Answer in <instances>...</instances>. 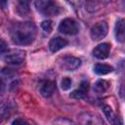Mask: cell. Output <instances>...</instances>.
Listing matches in <instances>:
<instances>
[{
  "mask_svg": "<svg viewBox=\"0 0 125 125\" xmlns=\"http://www.w3.org/2000/svg\"><path fill=\"white\" fill-rule=\"evenodd\" d=\"M59 30L67 35H74L79 32V24L73 19H64L59 25Z\"/></svg>",
  "mask_w": 125,
  "mask_h": 125,
  "instance_id": "3",
  "label": "cell"
},
{
  "mask_svg": "<svg viewBox=\"0 0 125 125\" xmlns=\"http://www.w3.org/2000/svg\"><path fill=\"white\" fill-rule=\"evenodd\" d=\"M94 71L99 75H104L113 71V67L105 63H97L94 66Z\"/></svg>",
  "mask_w": 125,
  "mask_h": 125,
  "instance_id": "13",
  "label": "cell"
},
{
  "mask_svg": "<svg viewBox=\"0 0 125 125\" xmlns=\"http://www.w3.org/2000/svg\"><path fill=\"white\" fill-rule=\"evenodd\" d=\"M88 90H89V83L87 81H82L79 85V88L76 89L75 91H73L70 94V96L75 99H81L87 94Z\"/></svg>",
  "mask_w": 125,
  "mask_h": 125,
  "instance_id": "12",
  "label": "cell"
},
{
  "mask_svg": "<svg viewBox=\"0 0 125 125\" xmlns=\"http://www.w3.org/2000/svg\"><path fill=\"white\" fill-rule=\"evenodd\" d=\"M68 44V41L62 37H54L49 42V49L52 52H58Z\"/></svg>",
  "mask_w": 125,
  "mask_h": 125,
  "instance_id": "9",
  "label": "cell"
},
{
  "mask_svg": "<svg viewBox=\"0 0 125 125\" xmlns=\"http://www.w3.org/2000/svg\"><path fill=\"white\" fill-rule=\"evenodd\" d=\"M17 11L19 14L21 15H25L26 13L29 12V6H28V2L25 1H20L18 3V8Z\"/></svg>",
  "mask_w": 125,
  "mask_h": 125,
  "instance_id": "15",
  "label": "cell"
},
{
  "mask_svg": "<svg viewBox=\"0 0 125 125\" xmlns=\"http://www.w3.org/2000/svg\"><path fill=\"white\" fill-rule=\"evenodd\" d=\"M41 27H42V29H43L45 32L50 33L51 30H52V21H49V20L42 21V23H41Z\"/></svg>",
  "mask_w": 125,
  "mask_h": 125,
  "instance_id": "17",
  "label": "cell"
},
{
  "mask_svg": "<svg viewBox=\"0 0 125 125\" xmlns=\"http://www.w3.org/2000/svg\"><path fill=\"white\" fill-rule=\"evenodd\" d=\"M108 88H109V82H107L106 80H104V79L98 80L94 85V91L98 94L104 93Z\"/></svg>",
  "mask_w": 125,
  "mask_h": 125,
  "instance_id": "14",
  "label": "cell"
},
{
  "mask_svg": "<svg viewBox=\"0 0 125 125\" xmlns=\"http://www.w3.org/2000/svg\"><path fill=\"white\" fill-rule=\"evenodd\" d=\"M71 84H72V81L69 77H63L62 79V82H61V87L62 90L66 91L71 87Z\"/></svg>",
  "mask_w": 125,
  "mask_h": 125,
  "instance_id": "16",
  "label": "cell"
},
{
  "mask_svg": "<svg viewBox=\"0 0 125 125\" xmlns=\"http://www.w3.org/2000/svg\"><path fill=\"white\" fill-rule=\"evenodd\" d=\"M36 9L39 13H41L44 16L52 17L57 16L60 13V7L53 1L49 0H38L34 2Z\"/></svg>",
  "mask_w": 125,
  "mask_h": 125,
  "instance_id": "2",
  "label": "cell"
},
{
  "mask_svg": "<svg viewBox=\"0 0 125 125\" xmlns=\"http://www.w3.org/2000/svg\"><path fill=\"white\" fill-rule=\"evenodd\" d=\"M25 58V53L22 50L15 49V50H10L7 52V54L4 56V61L7 63L10 64H20L24 61Z\"/></svg>",
  "mask_w": 125,
  "mask_h": 125,
  "instance_id": "5",
  "label": "cell"
},
{
  "mask_svg": "<svg viewBox=\"0 0 125 125\" xmlns=\"http://www.w3.org/2000/svg\"><path fill=\"white\" fill-rule=\"evenodd\" d=\"M36 37V26L31 21L17 22L11 28L12 41L17 45H29Z\"/></svg>",
  "mask_w": 125,
  "mask_h": 125,
  "instance_id": "1",
  "label": "cell"
},
{
  "mask_svg": "<svg viewBox=\"0 0 125 125\" xmlns=\"http://www.w3.org/2000/svg\"><path fill=\"white\" fill-rule=\"evenodd\" d=\"M114 32L118 42H125V19H120L116 21Z\"/></svg>",
  "mask_w": 125,
  "mask_h": 125,
  "instance_id": "10",
  "label": "cell"
},
{
  "mask_svg": "<svg viewBox=\"0 0 125 125\" xmlns=\"http://www.w3.org/2000/svg\"><path fill=\"white\" fill-rule=\"evenodd\" d=\"M107 30H108V26L105 21L97 22L91 28V31H90L91 38L95 41L101 40L107 34Z\"/></svg>",
  "mask_w": 125,
  "mask_h": 125,
  "instance_id": "6",
  "label": "cell"
},
{
  "mask_svg": "<svg viewBox=\"0 0 125 125\" xmlns=\"http://www.w3.org/2000/svg\"><path fill=\"white\" fill-rule=\"evenodd\" d=\"M54 125H75V124L66 118H59L54 122Z\"/></svg>",
  "mask_w": 125,
  "mask_h": 125,
  "instance_id": "18",
  "label": "cell"
},
{
  "mask_svg": "<svg viewBox=\"0 0 125 125\" xmlns=\"http://www.w3.org/2000/svg\"><path fill=\"white\" fill-rule=\"evenodd\" d=\"M103 111H104V115L106 116V119L108 120V122L111 125H123V122H122L121 118L113 112V110L111 109V107L109 105L104 104L103 106Z\"/></svg>",
  "mask_w": 125,
  "mask_h": 125,
  "instance_id": "8",
  "label": "cell"
},
{
  "mask_svg": "<svg viewBox=\"0 0 125 125\" xmlns=\"http://www.w3.org/2000/svg\"><path fill=\"white\" fill-rule=\"evenodd\" d=\"M119 94L121 96V98H125V78L123 79L121 86H120V90H119Z\"/></svg>",
  "mask_w": 125,
  "mask_h": 125,
  "instance_id": "20",
  "label": "cell"
},
{
  "mask_svg": "<svg viewBox=\"0 0 125 125\" xmlns=\"http://www.w3.org/2000/svg\"><path fill=\"white\" fill-rule=\"evenodd\" d=\"M56 90V82L52 80L45 81L40 87V93L43 97H51Z\"/></svg>",
  "mask_w": 125,
  "mask_h": 125,
  "instance_id": "11",
  "label": "cell"
},
{
  "mask_svg": "<svg viewBox=\"0 0 125 125\" xmlns=\"http://www.w3.org/2000/svg\"><path fill=\"white\" fill-rule=\"evenodd\" d=\"M12 125H28V123L25 120H23V119L18 118V119H15L13 121V124Z\"/></svg>",
  "mask_w": 125,
  "mask_h": 125,
  "instance_id": "19",
  "label": "cell"
},
{
  "mask_svg": "<svg viewBox=\"0 0 125 125\" xmlns=\"http://www.w3.org/2000/svg\"><path fill=\"white\" fill-rule=\"evenodd\" d=\"M109 51H110V45L108 43H102L99 44L93 50V55L99 60H104L108 57Z\"/></svg>",
  "mask_w": 125,
  "mask_h": 125,
  "instance_id": "7",
  "label": "cell"
},
{
  "mask_svg": "<svg viewBox=\"0 0 125 125\" xmlns=\"http://www.w3.org/2000/svg\"><path fill=\"white\" fill-rule=\"evenodd\" d=\"M6 49H7V48H6V43L4 42V40H1V53L3 54Z\"/></svg>",
  "mask_w": 125,
  "mask_h": 125,
  "instance_id": "21",
  "label": "cell"
},
{
  "mask_svg": "<svg viewBox=\"0 0 125 125\" xmlns=\"http://www.w3.org/2000/svg\"><path fill=\"white\" fill-rule=\"evenodd\" d=\"M81 64L80 59L73 56H64L59 61V65L62 69L66 71H72L77 69Z\"/></svg>",
  "mask_w": 125,
  "mask_h": 125,
  "instance_id": "4",
  "label": "cell"
}]
</instances>
